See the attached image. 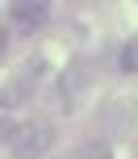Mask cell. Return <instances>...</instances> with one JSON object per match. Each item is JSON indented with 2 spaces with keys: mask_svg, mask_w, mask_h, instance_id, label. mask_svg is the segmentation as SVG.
<instances>
[{
  "mask_svg": "<svg viewBox=\"0 0 138 159\" xmlns=\"http://www.w3.org/2000/svg\"><path fill=\"white\" fill-rule=\"evenodd\" d=\"M55 147V126L50 121H25L21 130H13V155L17 159H42Z\"/></svg>",
  "mask_w": 138,
  "mask_h": 159,
  "instance_id": "cell-1",
  "label": "cell"
},
{
  "mask_svg": "<svg viewBox=\"0 0 138 159\" xmlns=\"http://www.w3.org/2000/svg\"><path fill=\"white\" fill-rule=\"evenodd\" d=\"M13 17H17V25H25V30H29V25H42L50 17V4L46 0H21V4H13Z\"/></svg>",
  "mask_w": 138,
  "mask_h": 159,
  "instance_id": "cell-2",
  "label": "cell"
},
{
  "mask_svg": "<svg viewBox=\"0 0 138 159\" xmlns=\"http://www.w3.org/2000/svg\"><path fill=\"white\" fill-rule=\"evenodd\" d=\"M122 71H138V34L126 42V50H122Z\"/></svg>",
  "mask_w": 138,
  "mask_h": 159,
  "instance_id": "cell-3",
  "label": "cell"
},
{
  "mask_svg": "<svg viewBox=\"0 0 138 159\" xmlns=\"http://www.w3.org/2000/svg\"><path fill=\"white\" fill-rule=\"evenodd\" d=\"M0 138H13V117H0Z\"/></svg>",
  "mask_w": 138,
  "mask_h": 159,
  "instance_id": "cell-4",
  "label": "cell"
},
{
  "mask_svg": "<svg viewBox=\"0 0 138 159\" xmlns=\"http://www.w3.org/2000/svg\"><path fill=\"white\" fill-rule=\"evenodd\" d=\"M4 46H8V34H4V30H0V55H4Z\"/></svg>",
  "mask_w": 138,
  "mask_h": 159,
  "instance_id": "cell-5",
  "label": "cell"
}]
</instances>
